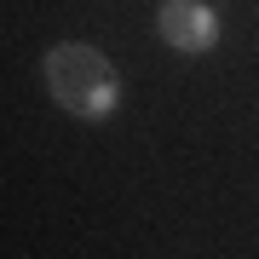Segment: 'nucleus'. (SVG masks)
I'll list each match as a JSON object with an SVG mask.
<instances>
[{
  "label": "nucleus",
  "instance_id": "nucleus-1",
  "mask_svg": "<svg viewBox=\"0 0 259 259\" xmlns=\"http://www.w3.org/2000/svg\"><path fill=\"white\" fill-rule=\"evenodd\" d=\"M40 75H47V93L58 98V110H69L75 121H110L121 104V75L98 47L87 40H64L40 58Z\"/></svg>",
  "mask_w": 259,
  "mask_h": 259
},
{
  "label": "nucleus",
  "instance_id": "nucleus-2",
  "mask_svg": "<svg viewBox=\"0 0 259 259\" xmlns=\"http://www.w3.org/2000/svg\"><path fill=\"white\" fill-rule=\"evenodd\" d=\"M156 29L167 47L179 52H213L219 47V18H213V6L202 0H161L156 6Z\"/></svg>",
  "mask_w": 259,
  "mask_h": 259
}]
</instances>
